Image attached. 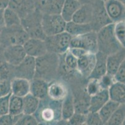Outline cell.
Instances as JSON below:
<instances>
[{"instance_id": "obj_45", "label": "cell", "mask_w": 125, "mask_h": 125, "mask_svg": "<svg viewBox=\"0 0 125 125\" xmlns=\"http://www.w3.org/2000/svg\"><path fill=\"white\" fill-rule=\"evenodd\" d=\"M4 8H0V28H3L5 26L4 21Z\"/></svg>"}, {"instance_id": "obj_7", "label": "cell", "mask_w": 125, "mask_h": 125, "mask_svg": "<svg viewBox=\"0 0 125 125\" xmlns=\"http://www.w3.org/2000/svg\"><path fill=\"white\" fill-rule=\"evenodd\" d=\"M42 25L46 36H51L65 31L67 22L61 14H42Z\"/></svg>"}, {"instance_id": "obj_43", "label": "cell", "mask_w": 125, "mask_h": 125, "mask_svg": "<svg viewBox=\"0 0 125 125\" xmlns=\"http://www.w3.org/2000/svg\"><path fill=\"white\" fill-rule=\"evenodd\" d=\"M114 78L116 81L125 83V59L118 69Z\"/></svg>"}, {"instance_id": "obj_4", "label": "cell", "mask_w": 125, "mask_h": 125, "mask_svg": "<svg viewBox=\"0 0 125 125\" xmlns=\"http://www.w3.org/2000/svg\"><path fill=\"white\" fill-rule=\"evenodd\" d=\"M42 18V13L37 8L34 11L21 18V25L30 38L44 40L47 36L43 31Z\"/></svg>"}, {"instance_id": "obj_11", "label": "cell", "mask_w": 125, "mask_h": 125, "mask_svg": "<svg viewBox=\"0 0 125 125\" xmlns=\"http://www.w3.org/2000/svg\"><path fill=\"white\" fill-rule=\"evenodd\" d=\"M104 8L113 23L125 20V3L120 0H105Z\"/></svg>"}, {"instance_id": "obj_23", "label": "cell", "mask_w": 125, "mask_h": 125, "mask_svg": "<svg viewBox=\"0 0 125 125\" xmlns=\"http://www.w3.org/2000/svg\"><path fill=\"white\" fill-rule=\"evenodd\" d=\"M93 19L92 4H82L73 16L72 20L78 23H91Z\"/></svg>"}, {"instance_id": "obj_33", "label": "cell", "mask_w": 125, "mask_h": 125, "mask_svg": "<svg viewBox=\"0 0 125 125\" xmlns=\"http://www.w3.org/2000/svg\"><path fill=\"white\" fill-rule=\"evenodd\" d=\"M125 118V104H120L115 111L113 113L106 125H123Z\"/></svg>"}, {"instance_id": "obj_25", "label": "cell", "mask_w": 125, "mask_h": 125, "mask_svg": "<svg viewBox=\"0 0 125 125\" xmlns=\"http://www.w3.org/2000/svg\"><path fill=\"white\" fill-rule=\"evenodd\" d=\"M94 31L92 23H78L73 21L67 23L65 31L72 36H78Z\"/></svg>"}, {"instance_id": "obj_19", "label": "cell", "mask_w": 125, "mask_h": 125, "mask_svg": "<svg viewBox=\"0 0 125 125\" xmlns=\"http://www.w3.org/2000/svg\"><path fill=\"white\" fill-rule=\"evenodd\" d=\"M49 83L43 79L34 78L31 81L30 93L40 100L44 99L48 96Z\"/></svg>"}, {"instance_id": "obj_6", "label": "cell", "mask_w": 125, "mask_h": 125, "mask_svg": "<svg viewBox=\"0 0 125 125\" xmlns=\"http://www.w3.org/2000/svg\"><path fill=\"white\" fill-rule=\"evenodd\" d=\"M72 38V36L67 31L46 36L44 41L47 51L59 55H63L70 48Z\"/></svg>"}, {"instance_id": "obj_36", "label": "cell", "mask_w": 125, "mask_h": 125, "mask_svg": "<svg viewBox=\"0 0 125 125\" xmlns=\"http://www.w3.org/2000/svg\"><path fill=\"white\" fill-rule=\"evenodd\" d=\"M99 80L88 79V82L86 87V93L90 96H94L101 90Z\"/></svg>"}, {"instance_id": "obj_37", "label": "cell", "mask_w": 125, "mask_h": 125, "mask_svg": "<svg viewBox=\"0 0 125 125\" xmlns=\"http://www.w3.org/2000/svg\"><path fill=\"white\" fill-rule=\"evenodd\" d=\"M86 125H104L98 112L89 111L87 114Z\"/></svg>"}, {"instance_id": "obj_32", "label": "cell", "mask_w": 125, "mask_h": 125, "mask_svg": "<svg viewBox=\"0 0 125 125\" xmlns=\"http://www.w3.org/2000/svg\"><path fill=\"white\" fill-rule=\"evenodd\" d=\"M4 21L5 26L7 27L21 25V17L15 11L8 6L4 8Z\"/></svg>"}, {"instance_id": "obj_24", "label": "cell", "mask_w": 125, "mask_h": 125, "mask_svg": "<svg viewBox=\"0 0 125 125\" xmlns=\"http://www.w3.org/2000/svg\"><path fill=\"white\" fill-rule=\"evenodd\" d=\"M82 5V3L78 0H65L61 16L67 23L71 21L75 13Z\"/></svg>"}, {"instance_id": "obj_13", "label": "cell", "mask_w": 125, "mask_h": 125, "mask_svg": "<svg viewBox=\"0 0 125 125\" xmlns=\"http://www.w3.org/2000/svg\"><path fill=\"white\" fill-rule=\"evenodd\" d=\"M28 56L38 58L47 53V46L44 40L34 38H29L23 44Z\"/></svg>"}, {"instance_id": "obj_16", "label": "cell", "mask_w": 125, "mask_h": 125, "mask_svg": "<svg viewBox=\"0 0 125 125\" xmlns=\"http://www.w3.org/2000/svg\"><path fill=\"white\" fill-rule=\"evenodd\" d=\"M69 93L66 85L63 82L52 80L49 83L48 96L51 99L63 101Z\"/></svg>"}, {"instance_id": "obj_46", "label": "cell", "mask_w": 125, "mask_h": 125, "mask_svg": "<svg viewBox=\"0 0 125 125\" xmlns=\"http://www.w3.org/2000/svg\"><path fill=\"white\" fill-rule=\"evenodd\" d=\"M5 47L1 43H0V65L6 62L5 57H4V50Z\"/></svg>"}, {"instance_id": "obj_50", "label": "cell", "mask_w": 125, "mask_h": 125, "mask_svg": "<svg viewBox=\"0 0 125 125\" xmlns=\"http://www.w3.org/2000/svg\"><path fill=\"white\" fill-rule=\"evenodd\" d=\"M120 1L123 2V3H125V0H120Z\"/></svg>"}, {"instance_id": "obj_22", "label": "cell", "mask_w": 125, "mask_h": 125, "mask_svg": "<svg viewBox=\"0 0 125 125\" xmlns=\"http://www.w3.org/2000/svg\"><path fill=\"white\" fill-rule=\"evenodd\" d=\"M65 0H45L37 7L42 14H61Z\"/></svg>"}, {"instance_id": "obj_15", "label": "cell", "mask_w": 125, "mask_h": 125, "mask_svg": "<svg viewBox=\"0 0 125 125\" xmlns=\"http://www.w3.org/2000/svg\"><path fill=\"white\" fill-rule=\"evenodd\" d=\"M8 6L22 18L37 8V3L36 0H10Z\"/></svg>"}, {"instance_id": "obj_42", "label": "cell", "mask_w": 125, "mask_h": 125, "mask_svg": "<svg viewBox=\"0 0 125 125\" xmlns=\"http://www.w3.org/2000/svg\"><path fill=\"white\" fill-rule=\"evenodd\" d=\"M11 80L0 81V98L11 93Z\"/></svg>"}, {"instance_id": "obj_35", "label": "cell", "mask_w": 125, "mask_h": 125, "mask_svg": "<svg viewBox=\"0 0 125 125\" xmlns=\"http://www.w3.org/2000/svg\"><path fill=\"white\" fill-rule=\"evenodd\" d=\"M114 32L118 42L125 48V20L115 23Z\"/></svg>"}, {"instance_id": "obj_52", "label": "cell", "mask_w": 125, "mask_h": 125, "mask_svg": "<svg viewBox=\"0 0 125 125\" xmlns=\"http://www.w3.org/2000/svg\"><path fill=\"white\" fill-rule=\"evenodd\" d=\"M103 1H105V0H103Z\"/></svg>"}, {"instance_id": "obj_8", "label": "cell", "mask_w": 125, "mask_h": 125, "mask_svg": "<svg viewBox=\"0 0 125 125\" xmlns=\"http://www.w3.org/2000/svg\"><path fill=\"white\" fill-rule=\"evenodd\" d=\"M70 48H79L92 53H96L98 50L97 33L95 31L78 36H72Z\"/></svg>"}, {"instance_id": "obj_31", "label": "cell", "mask_w": 125, "mask_h": 125, "mask_svg": "<svg viewBox=\"0 0 125 125\" xmlns=\"http://www.w3.org/2000/svg\"><path fill=\"white\" fill-rule=\"evenodd\" d=\"M12 115H19L23 113V98L11 95L10 101V112Z\"/></svg>"}, {"instance_id": "obj_29", "label": "cell", "mask_w": 125, "mask_h": 125, "mask_svg": "<svg viewBox=\"0 0 125 125\" xmlns=\"http://www.w3.org/2000/svg\"><path fill=\"white\" fill-rule=\"evenodd\" d=\"M63 64L62 68L63 71L67 73H71L77 71V63L78 58L72 53L69 50L63 55Z\"/></svg>"}, {"instance_id": "obj_5", "label": "cell", "mask_w": 125, "mask_h": 125, "mask_svg": "<svg viewBox=\"0 0 125 125\" xmlns=\"http://www.w3.org/2000/svg\"><path fill=\"white\" fill-rule=\"evenodd\" d=\"M29 38V34L21 25L4 26L2 28L0 43L4 46L23 45Z\"/></svg>"}, {"instance_id": "obj_18", "label": "cell", "mask_w": 125, "mask_h": 125, "mask_svg": "<svg viewBox=\"0 0 125 125\" xmlns=\"http://www.w3.org/2000/svg\"><path fill=\"white\" fill-rule=\"evenodd\" d=\"M110 99L108 90L101 89L99 92L90 97L88 111L90 112H98Z\"/></svg>"}, {"instance_id": "obj_10", "label": "cell", "mask_w": 125, "mask_h": 125, "mask_svg": "<svg viewBox=\"0 0 125 125\" xmlns=\"http://www.w3.org/2000/svg\"><path fill=\"white\" fill-rule=\"evenodd\" d=\"M36 58L27 56L21 63L14 66V78H21L31 81L35 78Z\"/></svg>"}, {"instance_id": "obj_27", "label": "cell", "mask_w": 125, "mask_h": 125, "mask_svg": "<svg viewBox=\"0 0 125 125\" xmlns=\"http://www.w3.org/2000/svg\"><path fill=\"white\" fill-rule=\"evenodd\" d=\"M75 112V101L73 95L69 93L62 103V118L67 121Z\"/></svg>"}, {"instance_id": "obj_1", "label": "cell", "mask_w": 125, "mask_h": 125, "mask_svg": "<svg viewBox=\"0 0 125 125\" xmlns=\"http://www.w3.org/2000/svg\"><path fill=\"white\" fill-rule=\"evenodd\" d=\"M62 101L54 100L47 96L41 99L38 109L34 115L41 123L58 122L62 120Z\"/></svg>"}, {"instance_id": "obj_26", "label": "cell", "mask_w": 125, "mask_h": 125, "mask_svg": "<svg viewBox=\"0 0 125 125\" xmlns=\"http://www.w3.org/2000/svg\"><path fill=\"white\" fill-rule=\"evenodd\" d=\"M108 91L110 99L119 104H125V83L115 81Z\"/></svg>"}, {"instance_id": "obj_47", "label": "cell", "mask_w": 125, "mask_h": 125, "mask_svg": "<svg viewBox=\"0 0 125 125\" xmlns=\"http://www.w3.org/2000/svg\"><path fill=\"white\" fill-rule=\"evenodd\" d=\"M82 4H92L95 0H78Z\"/></svg>"}, {"instance_id": "obj_39", "label": "cell", "mask_w": 125, "mask_h": 125, "mask_svg": "<svg viewBox=\"0 0 125 125\" xmlns=\"http://www.w3.org/2000/svg\"><path fill=\"white\" fill-rule=\"evenodd\" d=\"M86 120H87V114L75 111L67 122L72 125H82L85 124Z\"/></svg>"}, {"instance_id": "obj_17", "label": "cell", "mask_w": 125, "mask_h": 125, "mask_svg": "<svg viewBox=\"0 0 125 125\" xmlns=\"http://www.w3.org/2000/svg\"><path fill=\"white\" fill-rule=\"evenodd\" d=\"M107 55L100 51L96 53V63L95 67L92 71L88 79H96L100 80L101 78L107 73V65H106Z\"/></svg>"}, {"instance_id": "obj_2", "label": "cell", "mask_w": 125, "mask_h": 125, "mask_svg": "<svg viewBox=\"0 0 125 125\" xmlns=\"http://www.w3.org/2000/svg\"><path fill=\"white\" fill-rule=\"evenodd\" d=\"M60 55L47 52L36 58V72L35 78L51 82L54 80L60 67Z\"/></svg>"}, {"instance_id": "obj_48", "label": "cell", "mask_w": 125, "mask_h": 125, "mask_svg": "<svg viewBox=\"0 0 125 125\" xmlns=\"http://www.w3.org/2000/svg\"><path fill=\"white\" fill-rule=\"evenodd\" d=\"M45 1V0H36V3H37V7L39 5L41 4L42 3H44Z\"/></svg>"}, {"instance_id": "obj_41", "label": "cell", "mask_w": 125, "mask_h": 125, "mask_svg": "<svg viewBox=\"0 0 125 125\" xmlns=\"http://www.w3.org/2000/svg\"><path fill=\"white\" fill-rule=\"evenodd\" d=\"M12 93L0 98V116L10 112V101Z\"/></svg>"}, {"instance_id": "obj_9", "label": "cell", "mask_w": 125, "mask_h": 125, "mask_svg": "<svg viewBox=\"0 0 125 125\" xmlns=\"http://www.w3.org/2000/svg\"><path fill=\"white\" fill-rule=\"evenodd\" d=\"M93 6V19L92 25L94 31H98L110 24L113 23L110 19L104 8L103 0H95L92 3Z\"/></svg>"}, {"instance_id": "obj_3", "label": "cell", "mask_w": 125, "mask_h": 125, "mask_svg": "<svg viewBox=\"0 0 125 125\" xmlns=\"http://www.w3.org/2000/svg\"><path fill=\"white\" fill-rule=\"evenodd\" d=\"M96 33L98 51L108 56L117 52L123 48L115 34L114 23L110 24L102 28Z\"/></svg>"}, {"instance_id": "obj_34", "label": "cell", "mask_w": 125, "mask_h": 125, "mask_svg": "<svg viewBox=\"0 0 125 125\" xmlns=\"http://www.w3.org/2000/svg\"><path fill=\"white\" fill-rule=\"evenodd\" d=\"M14 78V66L4 62L0 65V81L11 80Z\"/></svg>"}, {"instance_id": "obj_44", "label": "cell", "mask_w": 125, "mask_h": 125, "mask_svg": "<svg viewBox=\"0 0 125 125\" xmlns=\"http://www.w3.org/2000/svg\"><path fill=\"white\" fill-rule=\"evenodd\" d=\"M69 51L77 58L82 56V55H85V53H88V51H87L86 50L79 48H69Z\"/></svg>"}, {"instance_id": "obj_49", "label": "cell", "mask_w": 125, "mask_h": 125, "mask_svg": "<svg viewBox=\"0 0 125 125\" xmlns=\"http://www.w3.org/2000/svg\"><path fill=\"white\" fill-rule=\"evenodd\" d=\"M1 30H2V28H0V38H1Z\"/></svg>"}, {"instance_id": "obj_38", "label": "cell", "mask_w": 125, "mask_h": 125, "mask_svg": "<svg viewBox=\"0 0 125 125\" xmlns=\"http://www.w3.org/2000/svg\"><path fill=\"white\" fill-rule=\"evenodd\" d=\"M39 123L34 114H22L18 121L17 125H37Z\"/></svg>"}, {"instance_id": "obj_28", "label": "cell", "mask_w": 125, "mask_h": 125, "mask_svg": "<svg viewBox=\"0 0 125 125\" xmlns=\"http://www.w3.org/2000/svg\"><path fill=\"white\" fill-rule=\"evenodd\" d=\"M40 99L32 94L29 93L23 97V113L34 114L38 109Z\"/></svg>"}, {"instance_id": "obj_12", "label": "cell", "mask_w": 125, "mask_h": 125, "mask_svg": "<svg viewBox=\"0 0 125 125\" xmlns=\"http://www.w3.org/2000/svg\"><path fill=\"white\" fill-rule=\"evenodd\" d=\"M27 56L23 45H10L5 47L4 57L6 62L12 66H18Z\"/></svg>"}, {"instance_id": "obj_20", "label": "cell", "mask_w": 125, "mask_h": 125, "mask_svg": "<svg viewBox=\"0 0 125 125\" xmlns=\"http://www.w3.org/2000/svg\"><path fill=\"white\" fill-rule=\"evenodd\" d=\"M125 59V48H123L117 52L108 55L106 59L107 73L115 76L118 69Z\"/></svg>"}, {"instance_id": "obj_51", "label": "cell", "mask_w": 125, "mask_h": 125, "mask_svg": "<svg viewBox=\"0 0 125 125\" xmlns=\"http://www.w3.org/2000/svg\"><path fill=\"white\" fill-rule=\"evenodd\" d=\"M123 125H125V120H124L123 123Z\"/></svg>"}, {"instance_id": "obj_30", "label": "cell", "mask_w": 125, "mask_h": 125, "mask_svg": "<svg viewBox=\"0 0 125 125\" xmlns=\"http://www.w3.org/2000/svg\"><path fill=\"white\" fill-rule=\"evenodd\" d=\"M120 104L110 99L107 103L100 110L98 111L101 118L103 121L104 125H106V123L111 118L115 110H116Z\"/></svg>"}, {"instance_id": "obj_21", "label": "cell", "mask_w": 125, "mask_h": 125, "mask_svg": "<svg viewBox=\"0 0 125 125\" xmlns=\"http://www.w3.org/2000/svg\"><path fill=\"white\" fill-rule=\"evenodd\" d=\"M12 95L23 98L30 93L31 81L21 78H14L11 81Z\"/></svg>"}, {"instance_id": "obj_40", "label": "cell", "mask_w": 125, "mask_h": 125, "mask_svg": "<svg viewBox=\"0 0 125 125\" xmlns=\"http://www.w3.org/2000/svg\"><path fill=\"white\" fill-rule=\"evenodd\" d=\"M115 81L114 76L106 73L99 80V83L101 89L108 90Z\"/></svg>"}, {"instance_id": "obj_14", "label": "cell", "mask_w": 125, "mask_h": 125, "mask_svg": "<svg viewBox=\"0 0 125 125\" xmlns=\"http://www.w3.org/2000/svg\"><path fill=\"white\" fill-rule=\"evenodd\" d=\"M96 53L88 52L78 58L77 72L82 76L88 78L95 67Z\"/></svg>"}]
</instances>
